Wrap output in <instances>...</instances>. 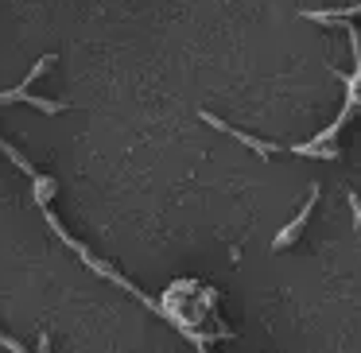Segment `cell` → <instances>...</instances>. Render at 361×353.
<instances>
[{
    "instance_id": "cell-3",
    "label": "cell",
    "mask_w": 361,
    "mask_h": 353,
    "mask_svg": "<svg viewBox=\"0 0 361 353\" xmlns=\"http://www.w3.org/2000/svg\"><path fill=\"white\" fill-rule=\"evenodd\" d=\"M0 345H8V349H24V345H20L16 337H4V334H0Z\"/></svg>"
},
{
    "instance_id": "cell-2",
    "label": "cell",
    "mask_w": 361,
    "mask_h": 353,
    "mask_svg": "<svg viewBox=\"0 0 361 353\" xmlns=\"http://www.w3.org/2000/svg\"><path fill=\"white\" fill-rule=\"evenodd\" d=\"M357 4H350L345 12H303V20H311V24H345V20L357 16Z\"/></svg>"
},
{
    "instance_id": "cell-1",
    "label": "cell",
    "mask_w": 361,
    "mask_h": 353,
    "mask_svg": "<svg viewBox=\"0 0 361 353\" xmlns=\"http://www.w3.org/2000/svg\"><path fill=\"white\" fill-rule=\"evenodd\" d=\"M314 202H319V182H311V198H307V206H303V210H299L295 218H291L288 225H283L280 233H276V241H272V249H276V252H280V249H288V244H291V241H295V237H299V229L307 225V218H311Z\"/></svg>"
}]
</instances>
